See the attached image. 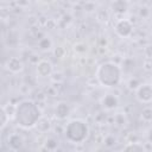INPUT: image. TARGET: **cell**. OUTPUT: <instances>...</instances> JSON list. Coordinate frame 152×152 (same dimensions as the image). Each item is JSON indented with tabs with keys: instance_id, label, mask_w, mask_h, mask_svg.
<instances>
[{
	"instance_id": "6da1fadb",
	"label": "cell",
	"mask_w": 152,
	"mask_h": 152,
	"mask_svg": "<svg viewBox=\"0 0 152 152\" xmlns=\"http://www.w3.org/2000/svg\"><path fill=\"white\" fill-rule=\"evenodd\" d=\"M14 119L19 127L32 128L42 119V112L36 102L31 100H24L19 102L14 108Z\"/></svg>"
},
{
	"instance_id": "7a4b0ae2",
	"label": "cell",
	"mask_w": 152,
	"mask_h": 152,
	"mask_svg": "<svg viewBox=\"0 0 152 152\" xmlns=\"http://www.w3.org/2000/svg\"><path fill=\"white\" fill-rule=\"evenodd\" d=\"M121 68L113 62L102 63L96 71V78L99 83L108 88L116 87L121 81Z\"/></svg>"
},
{
	"instance_id": "3957f363",
	"label": "cell",
	"mask_w": 152,
	"mask_h": 152,
	"mask_svg": "<svg viewBox=\"0 0 152 152\" xmlns=\"http://www.w3.org/2000/svg\"><path fill=\"white\" fill-rule=\"evenodd\" d=\"M64 133H65L66 139L70 142L81 144L87 139V137L89 134V127L83 120L74 119L66 124Z\"/></svg>"
},
{
	"instance_id": "277c9868",
	"label": "cell",
	"mask_w": 152,
	"mask_h": 152,
	"mask_svg": "<svg viewBox=\"0 0 152 152\" xmlns=\"http://www.w3.org/2000/svg\"><path fill=\"white\" fill-rule=\"evenodd\" d=\"M135 97L139 102L148 104L152 101V87L150 83H140L135 90Z\"/></svg>"
},
{
	"instance_id": "5b68a950",
	"label": "cell",
	"mask_w": 152,
	"mask_h": 152,
	"mask_svg": "<svg viewBox=\"0 0 152 152\" xmlns=\"http://www.w3.org/2000/svg\"><path fill=\"white\" fill-rule=\"evenodd\" d=\"M115 32L120 37H124V38L129 37L132 34V32H133V25H132V23L129 20L121 19L115 25Z\"/></svg>"
},
{
	"instance_id": "8992f818",
	"label": "cell",
	"mask_w": 152,
	"mask_h": 152,
	"mask_svg": "<svg viewBox=\"0 0 152 152\" xmlns=\"http://www.w3.org/2000/svg\"><path fill=\"white\" fill-rule=\"evenodd\" d=\"M101 104L107 110L115 109L119 106V97L114 94H107L101 99Z\"/></svg>"
},
{
	"instance_id": "52a82bcc",
	"label": "cell",
	"mask_w": 152,
	"mask_h": 152,
	"mask_svg": "<svg viewBox=\"0 0 152 152\" xmlns=\"http://www.w3.org/2000/svg\"><path fill=\"white\" fill-rule=\"evenodd\" d=\"M37 74L40 76V77H48L52 74V64L49 62V61H40L38 64H37Z\"/></svg>"
},
{
	"instance_id": "ba28073f",
	"label": "cell",
	"mask_w": 152,
	"mask_h": 152,
	"mask_svg": "<svg viewBox=\"0 0 152 152\" xmlns=\"http://www.w3.org/2000/svg\"><path fill=\"white\" fill-rule=\"evenodd\" d=\"M70 106L68 104V103H65V102H59L57 106H56V108H55V115L58 118V119H61V120H63V119H66L69 115H70Z\"/></svg>"
},
{
	"instance_id": "9c48e42d",
	"label": "cell",
	"mask_w": 152,
	"mask_h": 152,
	"mask_svg": "<svg viewBox=\"0 0 152 152\" xmlns=\"http://www.w3.org/2000/svg\"><path fill=\"white\" fill-rule=\"evenodd\" d=\"M6 68H7L11 72L17 74V72H20V71L23 70L24 65H23V63H21V61H20L19 58H17V57H11V58H8L7 62H6Z\"/></svg>"
},
{
	"instance_id": "30bf717a",
	"label": "cell",
	"mask_w": 152,
	"mask_h": 152,
	"mask_svg": "<svg viewBox=\"0 0 152 152\" xmlns=\"http://www.w3.org/2000/svg\"><path fill=\"white\" fill-rule=\"evenodd\" d=\"M8 145L13 148V150H18L23 146V138L17 134V133H13L8 137Z\"/></svg>"
},
{
	"instance_id": "8fae6325",
	"label": "cell",
	"mask_w": 152,
	"mask_h": 152,
	"mask_svg": "<svg viewBox=\"0 0 152 152\" xmlns=\"http://www.w3.org/2000/svg\"><path fill=\"white\" fill-rule=\"evenodd\" d=\"M127 0H115L113 4V10L116 13H125L127 11Z\"/></svg>"
},
{
	"instance_id": "7c38bea8",
	"label": "cell",
	"mask_w": 152,
	"mask_h": 152,
	"mask_svg": "<svg viewBox=\"0 0 152 152\" xmlns=\"http://www.w3.org/2000/svg\"><path fill=\"white\" fill-rule=\"evenodd\" d=\"M124 150L125 151H133V152H141V151L144 152L145 147L139 142H129L124 147Z\"/></svg>"
},
{
	"instance_id": "4fadbf2b",
	"label": "cell",
	"mask_w": 152,
	"mask_h": 152,
	"mask_svg": "<svg viewBox=\"0 0 152 152\" xmlns=\"http://www.w3.org/2000/svg\"><path fill=\"white\" fill-rule=\"evenodd\" d=\"M7 122H8V113L4 107L0 106V129L4 128Z\"/></svg>"
},
{
	"instance_id": "5bb4252c",
	"label": "cell",
	"mask_w": 152,
	"mask_h": 152,
	"mask_svg": "<svg viewBox=\"0 0 152 152\" xmlns=\"http://www.w3.org/2000/svg\"><path fill=\"white\" fill-rule=\"evenodd\" d=\"M52 45V42L49 39V38H42L39 42H38V46L42 49V50H49Z\"/></svg>"
},
{
	"instance_id": "9a60e30c",
	"label": "cell",
	"mask_w": 152,
	"mask_h": 152,
	"mask_svg": "<svg viewBox=\"0 0 152 152\" xmlns=\"http://www.w3.org/2000/svg\"><path fill=\"white\" fill-rule=\"evenodd\" d=\"M141 118L144 121L146 122H150L152 120V109L150 107H146L142 109V113H141Z\"/></svg>"
},
{
	"instance_id": "2e32d148",
	"label": "cell",
	"mask_w": 152,
	"mask_h": 152,
	"mask_svg": "<svg viewBox=\"0 0 152 152\" xmlns=\"http://www.w3.org/2000/svg\"><path fill=\"white\" fill-rule=\"evenodd\" d=\"M104 142H106V145H107V146H112V145H114V144L116 142V139H115L113 135H108V137L106 138Z\"/></svg>"
},
{
	"instance_id": "e0dca14e",
	"label": "cell",
	"mask_w": 152,
	"mask_h": 152,
	"mask_svg": "<svg viewBox=\"0 0 152 152\" xmlns=\"http://www.w3.org/2000/svg\"><path fill=\"white\" fill-rule=\"evenodd\" d=\"M87 1H93V0H87Z\"/></svg>"
}]
</instances>
